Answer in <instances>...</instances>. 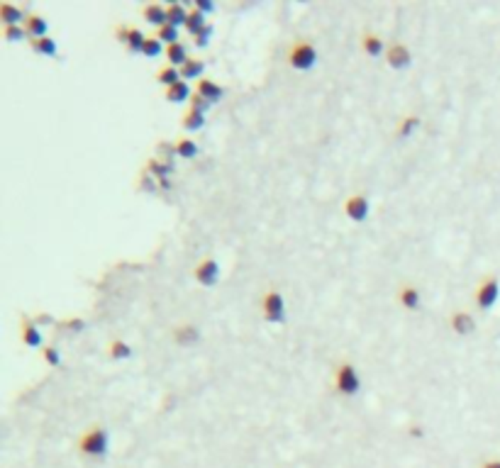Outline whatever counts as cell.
<instances>
[{
  "label": "cell",
  "instance_id": "obj_17",
  "mask_svg": "<svg viewBox=\"0 0 500 468\" xmlns=\"http://www.w3.org/2000/svg\"><path fill=\"white\" fill-rule=\"evenodd\" d=\"M25 12L20 10V8H15L12 3H3L0 6V22H3V27H15V25H25Z\"/></svg>",
  "mask_w": 500,
  "mask_h": 468
},
{
  "label": "cell",
  "instance_id": "obj_3",
  "mask_svg": "<svg viewBox=\"0 0 500 468\" xmlns=\"http://www.w3.org/2000/svg\"><path fill=\"white\" fill-rule=\"evenodd\" d=\"M332 386H335V391L340 393V395H356V393L361 391V378H359L356 366L349 364V361H342V364L335 368Z\"/></svg>",
  "mask_w": 500,
  "mask_h": 468
},
{
  "label": "cell",
  "instance_id": "obj_34",
  "mask_svg": "<svg viewBox=\"0 0 500 468\" xmlns=\"http://www.w3.org/2000/svg\"><path fill=\"white\" fill-rule=\"evenodd\" d=\"M59 330L62 332H81V330H86V319H81V317H66V319H62V322L57 324Z\"/></svg>",
  "mask_w": 500,
  "mask_h": 468
},
{
  "label": "cell",
  "instance_id": "obj_33",
  "mask_svg": "<svg viewBox=\"0 0 500 468\" xmlns=\"http://www.w3.org/2000/svg\"><path fill=\"white\" fill-rule=\"evenodd\" d=\"M3 37H6V41H10V44H15V41H25L30 39L25 32V27L22 25H15V27H3Z\"/></svg>",
  "mask_w": 500,
  "mask_h": 468
},
{
  "label": "cell",
  "instance_id": "obj_28",
  "mask_svg": "<svg viewBox=\"0 0 500 468\" xmlns=\"http://www.w3.org/2000/svg\"><path fill=\"white\" fill-rule=\"evenodd\" d=\"M108 354H110V359L124 361V359H129V356H132V346H129L127 341H122V339H113L108 344Z\"/></svg>",
  "mask_w": 500,
  "mask_h": 468
},
{
  "label": "cell",
  "instance_id": "obj_27",
  "mask_svg": "<svg viewBox=\"0 0 500 468\" xmlns=\"http://www.w3.org/2000/svg\"><path fill=\"white\" fill-rule=\"evenodd\" d=\"M207 27V22H205V12H201L198 8H193L191 12H188V20H186V30L191 32L193 37L198 35V32H203Z\"/></svg>",
  "mask_w": 500,
  "mask_h": 468
},
{
  "label": "cell",
  "instance_id": "obj_22",
  "mask_svg": "<svg viewBox=\"0 0 500 468\" xmlns=\"http://www.w3.org/2000/svg\"><path fill=\"white\" fill-rule=\"evenodd\" d=\"M166 59H169V66H174V68H180L183 64L188 62V52H186V46L180 44V41H176V44H169L166 46Z\"/></svg>",
  "mask_w": 500,
  "mask_h": 468
},
{
  "label": "cell",
  "instance_id": "obj_18",
  "mask_svg": "<svg viewBox=\"0 0 500 468\" xmlns=\"http://www.w3.org/2000/svg\"><path fill=\"white\" fill-rule=\"evenodd\" d=\"M145 171L149 176H154L156 180H164V178H169L171 174H174V164L171 161H166V159H147V166H145Z\"/></svg>",
  "mask_w": 500,
  "mask_h": 468
},
{
  "label": "cell",
  "instance_id": "obj_20",
  "mask_svg": "<svg viewBox=\"0 0 500 468\" xmlns=\"http://www.w3.org/2000/svg\"><path fill=\"white\" fill-rule=\"evenodd\" d=\"M166 100L169 103H186V100H191L193 98V93H191V86H188L186 81H178V83H174L171 88H166Z\"/></svg>",
  "mask_w": 500,
  "mask_h": 468
},
{
  "label": "cell",
  "instance_id": "obj_4",
  "mask_svg": "<svg viewBox=\"0 0 500 468\" xmlns=\"http://www.w3.org/2000/svg\"><path fill=\"white\" fill-rule=\"evenodd\" d=\"M261 315L266 322L281 324L286 322V303L279 290H266L261 298Z\"/></svg>",
  "mask_w": 500,
  "mask_h": 468
},
{
  "label": "cell",
  "instance_id": "obj_16",
  "mask_svg": "<svg viewBox=\"0 0 500 468\" xmlns=\"http://www.w3.org/2000/svg\"><path fill=\"white\" fill-rule=\"evenodd\" d=\"M398 300H400V305L405 310H418L420 305H423V295H420V290L410 283L400 286V290H398Z\"/></svg>",
  "mask_w": 500,
  "mask_h": 468
},
{
  "label": "cell",
  "instance_id": "obj_25",
  "mask_svg": "<svg viewBox=\"0 0 500 468\" xmlns=\"http://www.w3.org/2000/svg\"><path fill=\"white\" fill-rule=\"evenodd\" d=\"M420 115H405V118L400 120V124H398V129H396V134L400 139H407L410 134H415L418 132V127H420Z\"/></svg>",
  "mask_w": 500,
  "mask_h": 468
},
{
  "label": "cell",
  "instance_id": "obj_40",
  "mask_svg": "<svg viewBox=\"0 0 500 468\" xmlns=\"http://www.w3.org/2000/svg\"><path fill=\"white\" fill-rule=\"evenodd\" d=\"M481 468H500V461H498V458H495V461H485Z\"/></svg>",
  "mask_w": 500,
  "mask_h": 468
},
{
  "label": "cell",
  "instance_id": "obj_36",
  "mask_svg": "<svg viewBox=\"0 0 500 468\" xmlns=\"http://www.w3.org/2000/svg\"><path fill=\"white\" fill-rule=\"evenodd\" d=\"M210 105H212L210 100H205L203 95H198V93L191 98V110H198V113H203V115H205V110L210 108Z\"/></svg>",
  "mask_w": 500,
  "mask_h": 468
},
{
  "label": "cell",
  "instance_id": "obj_6",
  "mask_svg": "<svg viewBox=\"0 0 500 468\" xmlns=\"http://www.w3.org/2000/svg\"><path fill=\"white\" fill-rule=\"evenodd\" d=\"M20 337H22V344H25L27 349H41V346H44L41 330L37 327V322L30 317V315H20Z\"/></svg>",
  "mask_w": 500,
  "mask_h": 468
},
{
  "label": "cell",
  "instance_id": "obj_21",
  "mask_svg": "<svg viewBox=\"0 0 500 468\" xmlns=\"http://www.w3.org/2000/svg\"><path fill=\"white\" fill-rule=\"evenodd\" d=\"M203 71H205V64H203L201 59H188V62L178 68V73H180L183 81H201Z\"/></svg>",
  "mask_w": 500,
  "mask_h": 468
},
{
  "label": "cell",
  "instance_id": "obj_24",
  "mask_svg": "<svg viewBox=\"0 0 500 468\" xmlns=\"http://www.w3.org/2000/svg\"><path fill=\"white\" fill-rule=\"evenodd\" d=\"M32 46V52L39 54V57H54L57 54V41L52 37H39V39H27Z\"/></svg>",
  "mask_w": 500,
  "mask_h": 468
},
{
  "label": "cell",
  "instance_id": "obj_41",
  "mask_svg": "<svg viewBox=\"0 0 500 468\" xmlns=\"http://www.w3.org/2000/svg\"><path fill=\"white\" fill-rule=\"evenodd\" d=\"M410 432H413L415 437H423V429H420V427H413V429H410Z\"/></svg>",
  "mask_w": 500,
  "mask_h": 468
},
{
  "label": "cell",
  "instance_id": "obj_37",
  "mask_svg": "<svg viewBox=\"0 0 500 468\" xmlns=\"http://www.w3.org/2000/svg\"><path fill=\"white\" fill-rule=\"evenodd\" d=\"M210 37H212V25H207L205 30H203V32H198V35L193 37V39H196V44H198V46H207V41H210Z\"/></svg>",
  "mask_w": 500,
  "mask_h": 468
},
{
  "label": "cell",
  "instance_id": "obj_1",
  "mask_svg": "<svg viewBox=\"0 0 500 468\" xmlns=\"http://www.w3.org/2000/svg\"><path fill=\"white\" fill-rule=\"evenodd\" d=\"M78 451L83 453V456H91V458H103L105 453H108L110 449V434L105 427H100V424H93L91 429H86V432L78 437Z\"/></svg>",
  "mask_w": 500,
  "mask_h": 468
},
{
  "label": "cell",
  "instance_id": "obj_38",
  "mask_svg": "<svg viewBox=\"0 0 500 468\" xmlns=\"http://www.w3.org/2000/svg\"><path fill=\"white\" fill-rule=\"evenodd\" d=\"M196 8L201 12H212L215 10V3H212V0H196Z\"/></svg>",
  "mask_w": 500,
  "mask_h": 468
},
{
  "label": "cell",
  "instance_id": "obj_35",
  "mask_svg": "<svg viewBox=\"0 0 500 468\" xmlns=\"http://www.w3.org/2000/svg\"><path fill=\"white\" fill-rule=\"evenodd\" d=\"M41 356L49 366H62V354H59L57 346H41Z\"/></svg>",
  "mask_w": 500,
  "mask_h": 468
},
{
  "label": "cell",
  "instance_id": "obj_30",
  "mask_svg": "<svg viewBox=\"0 0 500 468\" xmlns=\"http://www.w3.org/2000/svg\"><path fill=\"white\" fill-rule=\"evenodd\" d=\"M178 81H183V78H180L178 68H174V66H164L159 73H156V83H161V86H166V88H171Z\"/></svg>",
  "mask_w": 500,
  "mask_h": 468
},
{
  "label": "cell",
  "instance_id": "obj_5",
  "mask_svg": "<svg viewBox=\"0 0 500 468\" xmlns=\"http://www.w3.org/2000/svg\"><path fill=\"white\" fill-rule=\"evenodd\" d=\"M498 298H500L498 278H495V276L483 278V281H481V286L476 288V305H479V310H490L495 303H498Z\"/></svg>",
  "mask_w": 500,
  "mask_h": 468
},
{
  "label": "cell",
  "instance_id": "obj_39",
  "mask_svg": "<svg viewBox=\"0 0 500 468\" xmlns=\"http://www.w3.org/2000/svg\"><path fill=\"white\" fill-rule=\"evenodd\" d=\"M35 322H37V327H41V324H54V317L49 312H39L35 317Z\"/></svg>",
  "mask_w": 500,
  "mask_h": 468
},
{
  "label": "cell",
  "instance_id": "obj_10",
  "mask_svg": "<svg viewBox=\"0 0 500 468\" xmlns=\"http://www.w3.org/2000/svg\"><path fill=\"white\" fill-rule=\"evenodd\" d=\"M193 276H196V281L201 286L210 288V286H215L217 281H220V263H217L215 259H203L196 266V271H193Z\"/></svg>",
  "mask_w": 500,
  "mask_h": 468
},
{
  "label": "cell",
  "instance_id": "obj_26",
  "mask_svg": "<svg viewBox=\"0 0 500 468\" xmlns=\"http://www.w3.org/2000/svg\"><path fill=\"white\" fill-rule=\"evenodd\" d=\"M174 144H176V156H180V159H193V156L198 154V144L188 137H178Z\"/></svg>",
  "mask_w": 500,
  "mask_h": 468
},
{
  "label": "cell",
  "instance_id": "obj_31",
  "mask_svg": "<svg viewBox=\"0 0 500 468\" xmlns=\"http://www.w3.org/2000/svg\"><path fill=\"white\" fill-rule=\"evenodd\" d=\"M161 52H166L164 44H161V41L156 39V37H147L145 46H142V54H145V57H149V59H156Z\"/></svg>",
  "mask_w": 500,
  "mask_h": 468
},
{
  "label": "cell",
  "instance_id": "obj_2",
  "mask_svg": "<svg viewBox=\"0 0 500 468\" xmlns=\"http://www.w3.org/2000/svg\"><path fill=\"white\" fill-rule=\"evenodd\" d=\"M288 66L295 71H310L317 64V49L310 39H295L288 46Z\"/></svg>",
  "mask_w": 500,
  "mask_h": 468
},
{
  "label": "cell",
  "instance_id": "obj_32",
  "mask_svg": "<svg viewBox=\"0 0 500 468\" xmlns=\"http://www.w3.org/2000/svg\"><path fill=\"white\" fill-rule=\"evenodd\" d=\"M156 39H159V41H166V46H169V44H176V41H178V27H174V25H164V27H159V30H156Z\"/></svg>",
  "mask_w": 500,
  "mask_h": 468
},
{
  "label": "cell",
  "instance_id": "obj_29",
  "mask_svg": "<svg viewBox=\"0 0 500 468\" xmlns=\"http://www.w3.org/2000/svg\"><path fill=\"white\" fill-rule=\"evenodd\" d=\"M205 127V115L198 113V110H186V115H183V129H188V132H196V129H203Z\"/></svg>",
  "mask_w": 500,
  "mask_h": 468
},
{
  "label": "cell",
  "instance_id": "obj_12",
  "mask_svg": "<svg viewBox=\"0 0 500 468\" xmlns=\"http://www.w3.org/2000/svg\"><path fill=\"white\" fill-rule=\"evenodd\" d=\"M174 341L178 346H193L201 341V330H198L196 324L186 322V324H178L174 327Z\"/></svg>",
  "mask_w": 500,
  "mask_h": 468
},
{
  "label": "cell",
  "instance_id": "obj_15",
  "mask_svg": "<svg viewBox=\"0 0 500 468\" xmlns=\"http://www.w3.org/2000/svg\"><path fill=\"white\" fill-rule=\"evenodd\" d=\"M142 15H145V20L149 22V25H154L156 30L164 25H169V12H166V6H159V3H149V6L142 10Z\"/></svg>",
  "mask_w": 500,
  "mask_h": 468
},
{
  "label": "cell",
  "instance_id": "obj_11",
  "mask_svg": "<svg viewBox=\"0 0 500 468\" xmlns=\"http://www.w3.org/2000/svg\"><path fill=\"white\" fill-rule=\"evenodd\" d=\"M449 327H452V330L456 332V335H461V337L471 335V332H474V327H476L474 315L466 312V310H454L452 317H449Z\"/></svg>",
  "mask_w": 500,
  "mask_h": 468
},
{
  "label": "cell",
  "instance_id": "obj_19",
  "mask_svg": "<svg viewBox=\"0 0 500 468\" xmlns=\"http://www.w3.org/2000/svg\"><path fill=\"white\" fill-rule=\"evenodd\" d=\"M361 46H364V52H367L369 57H381V54H386V41H383L376 32H364Z\"/></svg>",
  "mask_w": 500,
  "mask_h": 468
},
{
  "label": "cell",
  "instance_id": "obj_13",
  "mask_svg": "<svg viewBox=\"0 0 500 468\" xmlns=\"http://www.w3.org/2000/svg\"><path fill=\"white\" fill-rule=\"evenodd\" d=\"M25 32L30 39H39V37H47V17L44 15H37V12H30V15L25 17Z\"/></svg>",
  "mask_w": 500,
  "mask_h": 468
},
{
  "label": "cell",
  "instance_id": "obj_7",
  "mask_svg": "<svg viewBox=\"0 0 500 468\" xmlns=\"http://www.w3.org/2000/svg\"><path fill=\"white\" fill-rule=\"evenodd\" d=\"M386 64L391 68H396V71H400V68L410 66L413 64V54H410V49H407L402 41H393V44L386 46Z\"/></svg>",
  "mask_w": 500,
  "mask_h": 468
},
{
  "label": "cell",
  "instance_id": "obj_9",
  "mask_svg": "<svg viewBox=\"0 0 500 468\" xmlns=\"http://www.w3.org/2000/svg\"><path fill=\"white\" fill-rule=\"evenodd\" d=\"M115 37H118V41H122L129 52H134V54L137 52L142 54V46H145V41H147L145 32L137 30V27H127V25H120L118 30H115Z\"/></svg>",
  "mask_w": 500,
  "mask_h": 468
},
{
  "label": "cell",
  "instance_id": "obj_23",
  "mask_svg": "<svg viewBox=\"0 0 500 468\" xmlns=\"http://www.w3.org/2000/svg\"><path fill=\"white\" fill-rule=\"evenodd\" d=\"M166 12H169V25L174 27H186V20H188V8L183 6V3H169L166 6Z\"/></svg>",
  "mask_w": 500,
  "mask_h": 468
},
{
  "label": "cell",
  "instance_id": "obj_14",
  "mask_svg": "<svg viewBox=\"0 0 500 468\" xmlns=\"http://www.w3.org/2000/svg\"><path fill=\"white\" fill-rule=\"evenodd\" d=\"M196 93L198 95H203L205 100H210V103H217V100L225 95V91H222L220 83H215L212 78H205V76H203L201 81H196Z\"/></svg>",
  "mask_w": 500,
  "mask_h": 468
},
{
  "label": "cell",
  "instance_id": "obj_8",
  "mask_svg": "<svg viewBox=\"0 0 500 468\" xmlns=\"http://www.w3.org/2000/svg\"><path fill=\"white\" fill-rule=\"evenodd\" d=\"M369 210H371V205H369V198L364 193H354L344 200V215L351 222H364L369 217Z\"/></svg>",
  "mask_w": 500,
  "mask_h": 468
}]
</instances>
